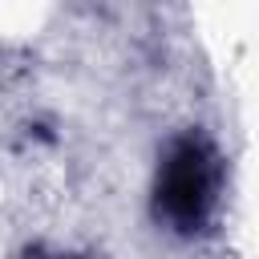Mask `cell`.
Listing matches in <instances>:
<instances>
[{
	"label": "cell",
	"mask_w": 259,
	"mask_h": 259,
	"mask_svg": "<svg viewBox=\"0 0 259 259\" xmlns=\"http://www.w3.org/2000/svg\"><path fill=\"white\" fill-rule=\"evenodd\" d=\"M214 198V162L198 142H178L158 174V210L174 227H194Z\"/></svg>",
	"instance_id": "6da1fadb"
}]
</instances>
